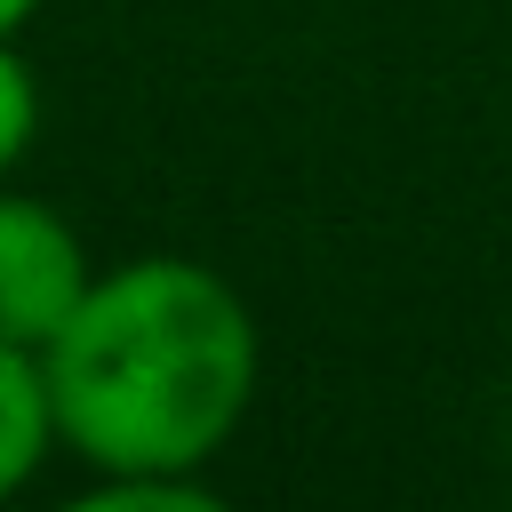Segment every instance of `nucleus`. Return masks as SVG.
I'll return each instance as SVG.
<instances>
[{"label": "nucleus", "mask_w": 512, "mask_h": 512, "mask_svg": "<svg viewBox=\"0 0 512 512\" xmlns=\"http://www.w3.org/2000/svg\"><path fill=\"white\" fill-rule=\"evenodd\" d=\"M56 440L88 472H208L256 400V312L200 256H128L40 344Z\"/></svg>", "instance_id": "nucleus-1"}, {"label": "nucleus", "mask_w": 512, "mask_h": 512, "mask_svg": "<svg viewBox=\"0 0 512 512\" xmlns=\"http://www.w3.org/2000/svg\"><path fill=\"white\" fill-rule=\"evenodd\" d=\"M88 280H96L88 240L48 200L0 184V344H32L40 352L72 320Z\"/></svg>", "instance_id": "nucleus-2"}, {"label": "nucleus", "mask_w": 512, "mask_h": 512, "mask_svg": "<svg viewBox=\"0 0 512 512\" xmlns=\"http://www.w3.org/2000/svg\"><path fill=\"white\" fill-rule=\"evenodd\" d=\"M56 400H48V368L32 344H0V504L16 488H32V472L56 456Z\"/></svg>", "instance_id": "nucleus-3"}, {"label": "nucleus", "mask_w": 512, "mask_h": 512, "mask_svg": "<svg viewBox=\"0 0 512 512\" xmlns=\"http://www.w3.org/2000/svg\"><path fill=\"white\" fill-rule=\"evenodd\" d=\"M32 136H40V88H32V64L16 56V40H0V184L16 176Z\"/></svg>", "instance_id": "nucleus-4"}, {"label": "nucleus", "mask_w": 512, "mask_h": 512, "mask_svg": "<svg viewBox=\"0 0 512 512\" xmlns=\"http://www.w3.org/2000/svg\"><path fill=\"white\" fill-rule=\"evenodd\" d=\"M32 16H40V0H0V40H16Z\"/></svg>", "instance_id": "nucleus-5"}]
</instances>
